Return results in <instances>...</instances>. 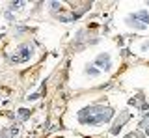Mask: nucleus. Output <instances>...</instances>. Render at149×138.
<instances>
[{
    "mask_svg": "<svg viewBox=\"0 0 149 138\" xmlns=\"http://www.w3.org/2000/svg\"><path fill=\"white\" fill-rule=\"evenodd\" d=\"M142 136H143L142 132H129V135L125 136V138H142Z\"/></svg>",
    "mask_w": 149,
    "mask_h": 138,
    "instance_id": "8",
    "label": "nucleus"
},
{
    "mask_svg": "<svg viewBox=\"0 0 149 138\" xmlns=\"http://www.w3.org/2000/svg\"><path fill=\"white\" fill-rule=\"evenodd\" d=\"M28 116H30V110H26V108H21V110H19V118H21V119H26Z\"/></svg>",
    "mask_w": 149,
    "mask_h": 138,
    "instance_id": "7",
    "label": "nucleus"
},
{
    "mask_svg": "<svg viewBox=\"0 0 149 138\" xmlns=\"http://www.w3.org/2000/svg\"><path fill=\"white\" fill-rule=\"evenodd\" d=\"M140 127H142L146 132H149V112H147V114H143L142 121H140Z\"/></svg>",
    "mask_w": 149,
    "mask_h": 138,
    "instance_id": "5",
    "label": "nucleus"
},
{
    "mask_svg": "<svg viewBox=\"0 0 149 138\" xmlns=\"http://www.w3.org/2000/svg\"><path fill=\"white\" fill-rule=\"evenodd\" d=\"M132 19H142L146 24H149V13L147 11H140V13H136V15L132 17Z\"/></svg>",
    "mask_w": 149,
    "mask_h": 138,
    "instance_id": "6",
    "label": "nucleus"
},
{
    "mask_svg": "<svg viewBox=\"0 0 149 138\" xmlns=\"http://www.w3.org/2000/svg\"><path fill=\"white\" fill-rule=\"evenodd\" d=\"M147 47H149V41H147V43H146V45H143V49H147Z\"/></svg>",
    "mask_w": 149,
    "mask_h": 138,
    "instance_id": "9",
    "label": "nucleus"
},
{
    "mask_svg": "<svg viewBox=\"0 0 149 138\" xmlns=\"http://www.w3.org/2000/svg\"><path fill=\"white\" fill-rule=\"evenodd\" d=\"M30 54H32V49L28 47V45H22V47L19 49L17 56H11V60H13L15 63H21V62H26V60L30 58Z\"/></svg>",
    "mask_w": 149,
    "mask_h": 138,
    "instance_id": "3",
    "label": "nucleus"
},
{
    "mask_svg": "<svg viewBox=\"0 0 149 138\" xmlns=\"http://www.w3.org/2000/svg\"><path fill=\"white\" fill-rule=\"evenodd\" d=\"M129 119H130V114H129V112H121V114H119V118L116 119V123H114V127H112V131H110V132H112V135H118V132L121 131V129H123V125L129 121Z\"/></svg>",
    "mask_w": 149,
    "mask_h": 138,
    "instance_id": "2",
    "label": "nucleus"
},
{
    "mask_svg": "<svg viewBox=\"0 0 149 138\" xmlns=\"http://www.w3.org/2000/svg\"><path fill=\"white\" fill-rule=\"evenodd\" d=\"M114 112L108 107H101V105H91V107L84 108L80 114H78V119L80 123H86V125H101V123L110 121Z\"/></svg>",
    "mask_w": 149,
    "mask_h": 138,
    "instance_id": "1",
    "label": "nucleus"
},
{
    "mask_svg": "<svg viewBox=\"0 0 149 138\" xmlns=\"http://www.w3.org/2000/svg\"><path fill=\"white\" fill-rule=\"evenodd\" d=\"M97 63L102 66L104 69H110V56H108V54H101V56H97Z\"/></svg>",
    "mask_w": 149,
    "mask_h": 138,
    "instance_id": "4",
    "label": "nucleus"
}]
</instances>
